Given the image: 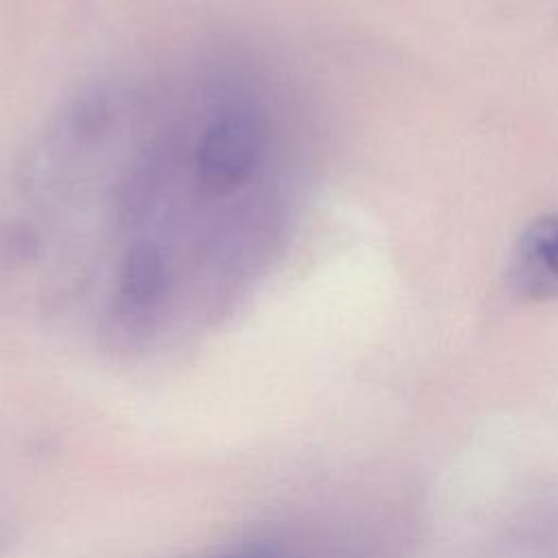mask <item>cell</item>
Wrapping results in <instances>:
<instances>
[{"label":"cell","mask_w":558,"mask_h":558,"mask_svg":"<svg viewBox=\"0 0 558 558\" xmlns=\"http://www.w3.org/2000/svg\"><path fill=\"white\" fill-rule=\"evenodd\" d=\"M44 227H96L109 325L144 333L185 292L216 299L255 279L283 235L292 183L235 168L203 133L201 83L105 89L61 113L33 163Z\"/></svg>","instance_id":"obj_1"},{"label":"cell","mask_w":558,"mask_h":558,"mask_svg":"<svg viewBox=\"0 0 558 558\" xmlns=\"http://www.w3.org/2000/svg\"><path fill=\"white\" fill-rule=\"evenodd\" d=\"M508 286L523 301L558 299V211L534 218L519 233L508 262Z\"/></svg>","instance_id":"obj_2"},{"label":"cell","mask_w":558,"mask_h":558,"mask_svg":"<svg viewBox=\"0 0 558 558\" xmlns=\"http://www.w3.org/2000/svg\"><path fill=\"white\" fill-rule=\"evenodd\" d=\"M214 558H296V556L277 543H255V545H244L240 549H233Z\"/></svg>","instance_id":"obj_3"}]
</instances>
